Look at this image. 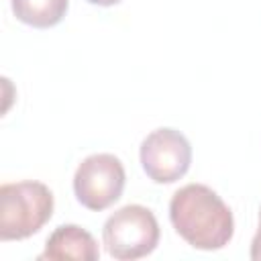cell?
<instances>
[{
	"label": "cell",
	"instance_id": "obj_5",
	"mask_svg": "<svg viewBox=\"0 0 261 261\" xmlns=\"http://www.w3.org/2000/svg\"><path fill=\"white\" fill-rule=\"evenodd\" d=\"M141 165L155 184H173L181 179L192 163V145L175 128H157L141 143Z\"/></svg>",
	"mask_w": 261,
	"mask_h": 261
},
{
	"label": "cell",
	"instance_id": "obj_9",
	"mask_svg": "<svg viewBox=\"0 0 261 261\" xmlns=\"http://www.w3.org/2000/svg\"><path fill=\"white\" fill-rule=\"evenodd\" d=\"M90 4H96V6H114L118 4L120 0H88Z\"/></svg>",
	"mask_w": 261,
	"mask_h": 261
},
{
	"label": "cell",
	"instance_id": "obj_4",
	"mask_svg": "<svg viewBox=\"0 0 261 261\" xmlns=\"http://www.w3.org/2000/svg\"><path fill=\"white\" fill-rule=\"evenodd\" d=\"M124 165L112 153H94L86 157L73 175V194L77 202L94 212L112 206L124 190Z\"/></svg>",
	"mask_w": 261,
	"mask_h": 261
},
{
	"label": "cell",
	"instance_id": "obj_6",
	"mask_svg": "<svg viewBox=\"0 0 261 261\" xmlns=\"http://www.w3.org/2000/svg\"><path fill=\"white\" fill-rule=\"evenodd\" d=\"M100 257V249L96 239L77 224H61L57 226L47 243L45 251L39 259H77V261H96Z\"/></svg>",
	"mask_w": 261,
	"mask_h": 261
},
{
	"label": "cell",
	"instance_id": "obj_3",
	"mask_svg": "<svg viewBox=\"0 0 261 261\" xmlns=\"http://www.w3.org/2000/svg\"><path fill=\"white\" fill-rule=\"evenodd\" d=\"M102 241L110 257L135 261L151 255L159 245V222L149 208L128 204L106 218Z\"/></svg>",
	"mask_w": 261,
	"mask_h": 261
},
{
	"label": "cell",
	"instance_id": "obj_7",
	"mask_svg": "<svg viewBox=\"0 0 261 261\" xmlns=\"http://www.w3.org/2000/svg\"><path fill=\"white\" fill-rule=\"evenodd\" d=\"M69 0H12L14 16L35 29H49L63 20Z\"/></svg>",
	"mask_w": 261,
	"mask_h": 261
},
{
	"label": "cell",
	"instance_id": "obj_2",
	"mask_svg": "<svg viewBox=\"0 0 261 261\" xmlns=\"http://www.w3.org/2000/svg\"><path fill=\"white\" fill-rule=\"evenodd\" d=\"M53 216V194L41 181H16L0 188V241H22L39 232Z\"/></svg>",
	"mask_w": 261,
	"mask_h": 261
},
{
	"label": "cell",
	"instance_id": "obj_8",
	"mask_svg": "<svg viewBox=\"0 0 261 261\" xmlns=\"http://www.w3.org/2000/svg\"><path fill=\"white\" fill-rule=\"evenodd\" d=\"M251 259L253 261H261V210H259V228L251 241Z\"/></svg>",
	"mask_w": 261,
	"mask_h": 261
},
{
	"label": "cell",
	"instance_id": "obj_1",
	"mask_svg": "<svg viewBox=\"0 0 261 261\" xmlns=\"http://www.w3.org/2000/svg\"><path fill=\"white\" fill-rule=\"evenodd\" d=\"M169 220L175 232L200 251H218L226 247L234 232L230 208L204 184H188L171 196Z\"/></svg>",
	"mask_w": 261,
	"mask_h": 261
}]
</instances>
